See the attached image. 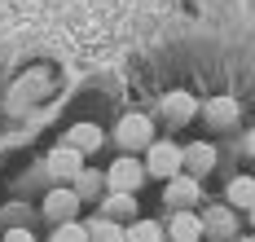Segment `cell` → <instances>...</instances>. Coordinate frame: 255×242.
<instances>
[{
	"label": "cell",
	"mask_w": 255,
	"mask_h": 242,
	"mask_svg": "<svg viewBox=\"0 0 255 242\" xmlns=\"http://www.w3.org/2000/svg\"><path fill=\"white\" fill-rule=\"evenodd\" d=\"M128 242H167V229L158 220H136L128 225Z\"/></svg>",
	"instance_id": "12"
},
{
	"label": "cell",
	"mask_w": 255,
	"mask_h": 242,
	"mask_svg": "<svg viewBox=\"0 0 255 242\" xmlns=\"http://www.w3.org/2000/svg\"><path fill=\"white\" fill-rule=\"evenodd\" d=\"M211 163H216V150H211L207 141L185 145V167H189V172H211Z\"/></svg>",
	"instance_id": "9"
},
{
	"label": "cell",
	"mask_w": 255,
	"mask_h": 242,
	"mask_svg": "<svg viewBox=\"0 0 255 242\" xmlns=\"http://www.w3.org/2000/svg\"><path fill=\"white\" fill-rule=\"evenodd\" d=\"M194 97H189V93H167V97H163V119H167V123H185V119H194Z\"/></svg>",
	"instance_id": "8"
},
{
	"label": "cell",
	"mask_w": 255,
	"mask_h": 242,
	"mask_svg": "<svg viewBox=\"0 0 255 242\" xmlns=\"http://www.w3.org/2000/svg\"><path fill=\"white\" fill-rule=\"evenodd\" d=\"M145 167H150V176L172 181L180 167H185V150H180L176 141H150L145 145Z\"/></svg>",
	"instance_id": "1"
},
{
	"label": "cell",
	"mask_w": 255,
	"mask_h": 242,
	"mask_svg": "<svg viewBox=\"0 0 255 242\" xmlns=\"http://www.w3.org/2000/svg\"><path fill=\"white\" fill-rule=\"evenodd\" d=\"M163 203H172V212H176V207H189V203H198V181H194V176H185V172H176V176L167 181Z\"/></svg>",
	"instance_id": "7"
},
{
	"label": "cell",
	"mask_w": 255,
	"mask_h": 242,
	"mask_svg": "<svg viewBox=\"0 0 255 242\" xmlns=\"http://www.w3.org/2000/svg\"><path fill=\"white\" fill-rule=\"evenodd\" d=\"M53 242H93V234H88L84 225H75V220H62V225L53 229Z\"/></svg>",
	"instance_id": "15"
},
{
	"label": "cell",
	"mask_w": 255,
	"mask_h": 242,
	"mask_svg": "<svg viewBox=\"0 0 255 242\" xmlns=\"http://www.w3.org/2000/svg\"><path fill=\"white\" fill-rule=\"evenodd\" d=\"M167 238L172 242H198L203 238V216H194L189 207H176L172 225H167Z\"/></svg>",
	"instance_id": "5"
},
{
	"label": "cell",
	"mask_w": 255,
	"mask_h": 242,
	"mask_svg": "<svg viewBox=\"0 0 255 242\" xmlns=\"http://www.w3.org/2000/svg\"><path fill=\"white\" fill-rule=\"evenodd\" d=\"M247 150H251V154H255V132H251V136H247Z\"/></svg>",
	"instance_id": "19"
},
{
	"label": "cell",
	"mask_w": 255,
	"mask_h": 242,
	"mask_svg": "<svg viewBox=\"0 0 255 242\" xmlns=\"http://www.w3.org/2000/svg\"><path fill=\"white\" fill-rule=\"evenodd\" d=\"M88 234H93V242H128V229H119L110 216L93 220V225H88Z\"/></svg>",
	"instance_id": "13"
},
{
	"label": "cell",
	"mask_w": 255,
	"mask_h": 242,
	"mask_svg": "<svg viewBox=\"0 0 255 242\" xmlns=\"http://www.w3.org/2000/svg\"><path fill=\"white\" fill-rule=\"evenodd\" d=\"M106 212H110V216H132V212H136V203H132V194H124V189H110Z\"/></svg>",
	"instance_id": "16"
},
{
	"label": "cell",
	"mask_w": 255,
	"mask_h": 242,
	"mask_svg": "<svg viewBox=\"0 0 255 242\" xmlns=\"http://www.w3.org/2000/svg\"><path fill=\"white\" fill-rule=\"evenodd\" d=\"M154 141V128L145 115H128L124 123H119V145L124 150H141V145H150Z\"/></svg>",
	"instance_id": "4"
},
{
	"label": "cell",
	"mask_w": 255,
	"mask_h": 242,
	"mask_svg": "<svg viewBox=\"0 0 255 242\" xmlns=\"http://www.w3.org/2000/svg\"><path fill=\"white\" fill-rule=\"evenodd\" d=\"M49 172H53V176H62V181H75L79 172H84V150H75L71 141L57 145V150L49 154Z\"/></svg>",
	"instance_id": "3"
},
{
	"label": "cell",
	"mask_w": 255,
	"mask_h": 242,
	"mask_svg": "<svg viewBox=\"0 0 255 242\" xmlns=\"http://www.w3.org/2000/svg\"><path fill=\"white\" fill-rule=\"evenodd\" d=\"M207 119H211V123H233V119H238V102H233V97H211Z\"/></svg>",
	"instance_id": "14"
},
{
	"label": "cell",
	"mask_w": 255,
	"mask_h": 242,
	"mask_svg": "<svg viewBox=\"0 0 255 242\" xmlns=\"http://www.w3.org/2000/svg\"><path fill=\"white\" fill-rule=\"evenodd\" d=\"M229 207H242V212L255 207V176H238L229 185Z\"/></svg>",
	"instance_id": "10"
},
{
	"label": "cell",
	"mask_w": 255,
	"mask_h": 242,
	"mask_svg": "<svg viewBox=\"0 0 255 242\" xmlns=\"http://www.w3.org/2000/svg\"><path fill=\"white\" fill-rule=\"evenodd\" d=\"M145 176H150V167H145V163H136V159H119L110 172H106V185H110V189H124V194H136Z\"/></svg>",
	"instance_id": "2"
},
{
	"label": "cell",
	"mask_w": 255,
	"mask_h": 242,
	"mask_svg": "<svg viewBox=\"0 0 255 242\" xmlns=\"http://www.w3.org/2000/svg\"><path fill=\"white\" fill-rule=\"evenodd\" d=\"M251 220H255V207H251Z\"/></svg>",
	"instance_id": "20"
},
{
	"label": "cell",
	"mask_w": 255,
	"mask_h": 242,
	"mask_svg": "<svg viewBox=\"0 0 255 242\" xmlns=\"http://www.w3.org/2000/svg\"><path fill=\"white\" fill-rule=\"evenodd\" d=\"M203 229L229 234V229H233V216H229V207H216V212H207V216H203Z\"/></svg>",
	"instance_id": "17"
},
{
	"label": "cell",
	"mask_w": 255,
	"mask_h": 242,
	"mask_svg": "<svg viewBox=\"0 0 255 242\" xmlns=\"http://www.w3.org/2000/svg\"><path fill=\"white\" fill-rule=\"evenodd\" d=\"M4 242H35L26 229H13V234H4Z\"/></svg>",
	"instance_id": "18"
},
{
	"label": "cell",
	"mask_w": 255,
	"mask_h": 242,
	"mask_svg": "<svg viewBox=\"0 0 255 242\" xmlns=\"http://www.w3.org/2000/svg\"><path fill=\"white\" fill-rule=\"evenodd\" d=\"M66 141H71L75 150L88 154V150H97V145H102V132H97V123H75V128L66 132Z\"/></svg>",
	"instance_id": "11"
},
{
	"label": "cell",
	"mask_w": 255,
	"mask_h": 242,
	"mask_svg": "<svg viewBox=\"0 0 255 242\" xmlns=\"http://www.w3.org/2000/svg\"><path fill=\"white\" fill-rule=\"evenodd\" d=\"M75 212H79V194H75V189H53L49 198H44V216H49L53 225L75 220Z\"/></svg>",
	"instance_id": "6"
}]
</instances>
